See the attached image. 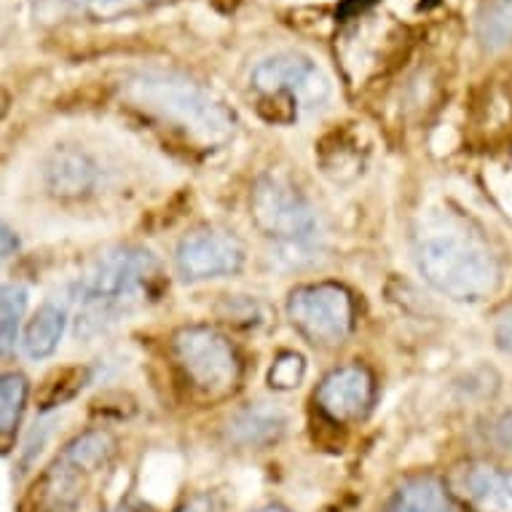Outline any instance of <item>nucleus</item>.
<instances>
[{
    "mask_svg": "<svg viewBox=\"0 0 512 512\" xmlns=\"http://www.w3.org/2000/svg\"><path fill=\"white\" fill-rule=\"evenodd\" d=\"M416 266L437 293L459 303H478L496 293L502 266L486 236L462 218H429L416 236Z\"/></svg>",
    "mask_w": 512,
    "mask_h": 512,
    "instance_id": "nucleus-1",
    "label": "nucleus"
},
{
    "mask_svg": "<svg viewBox=\"0 0 512 512\" xmlns=\"http://www.w3.org/2000/svg\"><path fill=\"white\" fill-rule=\"evenodd\" d=\"M124 92L129 100L143 105L145 110L177 121L207 143H226L228 137L234 135V113L223 102L215 100L204 86L180 73L143 70L126 78Z\"/></svg>",
    "mask_w": 512,
    "mask_h": 512,
    "instance_id": "nucleus-2",
    "label": "nucleus"
},
{
    "mask_svg": "<svg viewBox=\"0 0 512 512\" xmlns=\"http://www.w3.org/2000/svg\"><path fill=\"white\" fill-rule=\"evenodd\" d=\"M156 261L151 252L137 247H113L102 252L100 258L81 274L76 285V301L81 306L84 325L92 322H108L129 303L137 301V295L148 290V282L156 277Z\"/></svg>",
    "mask_w": 512,
    "mask_h": 512,
    "instance_id": "nucleus-3",
    "label": "nucleus"
},
{
    "mask_svg": "<svg viewBox=\"0 0 512 512\" xmlns=\"http://www.w3.org/2000/svg\"><path fill=\"white\" fill-rule=\"evenodd\" d=\"M175 360L191 387L202 395L218 397L226 395L239 381V357L226 336H220L215 328L191 325L177 330L172 338Z\"/></svg>",
    "mask_w": 512,
    "mask_h": 512,
    "instance_id": "nucleus-4",
    "label": "nucleus"
},
{
    "mask_svg": "<svg viewBox=\"0 0 512 512\" xmlns=\"http://www.w3.org/2000/svg\"><path fill=\"white\" fill-rule=\"evenodd\" d=\"M287 317L309 344L338 346L354 330V301L336 282L303 285L287 298Z\"/></svg>",
    "mask_w": 512,
    "mask_h": 512,
    "instance_id": "nucleus-5",
    "label": "nucleus"
},
{
    "mask_svg": "<svg viewBox=\"0 0 512 512\" xmlns=\"http://www.w3.org/2000/svg\"><path fill=\"white\" fill-rule=\"evenodd\" d=\"M250 210L258 231L279 244H306L317 234L314 207L282 177L266 175L255 183Z\"/></svg>",
    "mask_w": 512,
    "mask_h": 512,
    "instance_id": "nucleus-6",
    "label": "nucleus"
},
{
    "mask_svg": "<svg viewBox=\"0 0 512 512\" xmlns=\"http://www.w3.org/2000/svg\"><path fill=\"white\" fill-rule=\"evenodd\" d=\"M252 86L263 94H285L295 105L306 110H319L330 100V81L328 76L317 68V62H311L303 54L285 51L274 57L263 59L255 65L250 76Z\"/></svg>",
    "mask_w": 512,
    "mask_h": 512,
    "instance_id": "nucleus-7",
    "label": "nucleus"
},
{
    "mask_svg": "<svg viewBox=\"0 0 512 512\" xmlns=\"http://www.w3.org/2000/svg\"><path fill=\"white\" fill-rule=\"evenodd\" d=\"M175 266L188 282L228 277L244 266V244L228 231H194L177 244Z\"/></svg>",
    "mask_w": 512,
    "mask_h": 512,
    "instance_id": "nucleus-8",
    "label": "nucleus"
},
{
    "mask_svg": "<svg viewBox=\"0 0 512 512\" xmlns=\"http://www.w3.org/2000/svg\"><path fill=\"white\" fill-rule=\"evenodd\" d=\"M445 488L464 512H512V480L494 464H462L451 472Z\"/></svg>",
    "mask_w": 512,
    "mask_h": 512,
    "instance_id": "nucleus-9",
    "label": "nucleus"
},
{
    "mask_svg": "<svg viewBox=\"0 0 512 512\" xmlns=\"http://www.w3.org/2000/svg\"><path fill=\"white\" fill-rule=\"evenodd\" d=\"M373 376L362 365H344L322 378V384L314 392L319 411L336 424L362 419L373 405Z\"/></svg>",
    "mask_w": 512,
    "mask_h": 512,
    "instance_id": "nucleus-10",
    "label": "nucleus"
},
{
    "mask_svg": "<svg viewBox=\"0 0 512 512\" xmlns=\"http://www.w3.org/2000/svg\"><path fill=\"white\" fill-rule=\"evenodd\" d=\"M65 328H68V311L57 303H43L22 333V352L30 360H46L57 352Z\"/></svg>",
    "mask_w": 512,
    "mask_h": 512,
    "instance_id": "nucleus-11",
    "label": "nucleus"
},
{
    "mask_svg": "<svg viewBox=\"0 0 512 512\" xmlns=\"http://www.w3.org/2000/svg\"><path fill=\"white\" fill-rule=\"evenodd\" d=\"M282 432H285V416L277 408H269L263 403L244 408L228 429L231 440L244 448H263V445L279 440Z\"/></svg>",
    "mask_w": 512,
    "mask_h": 512,
    "instance_id": "nucleus-12",
    "label": "nucleus"
},
{
    "mask_svg": "<svg viewBox=\"0 0 512 512\" xmlns=\"http://www.w3.org/2000/svg\"><path fill=\"white\" fill-rule=\"evenodd\" d=\"M46 183L59 196H81L94 185V164L86 153L57 151L46 164Z\"/></svg>",
    "mask_w": 512,
    "mask_h": 512,
    "instance_id": "nucleus-13",
    "label": "nucleus"
},
{
    "mask_svg": "<svg viewBox=\"0 0 512 512\" xmlns=\"http://www.w3.org/2000/svg\"><path fill=\"white\" fill-rule=\"evenodd\" d=\"M384 512H451V494L435 478H413L397 488Z\"/></svg>",
    "mask_w": 512,
    "mask_h": 512,
    "instance_id": "nucleus-14",
    "label": "nucleus"
},
{
    "mask_svg": "<svg viewBox=\"0 0 512 512\" xmlns=\"http://www.w3.org/2000/svg\"><path fill=\"white\" fill-rule=\"evenodd\" d=\"M113 448H116V440L108 432L94 429V432H86V435L76 437L73 443L65 445V451H62L57 462H62L70 470L81 472V475H89V472L100 470L102 464H108V459L113 456Z\"/></svg>",
    "mask_w": 512,
    "mask_h": 512,
    "instance_id": "nucleus-15",
    "label": "nucleus"
},
{
    "mask_svg": "<svg viewBox=\"0 0 512 512\" xmlns=\"http://www.w3.org/2000/svg\"><path fill=\"white\" fill-rule=\"evenodd\" d=\"M27 395V378L22 373H6L0 381V432H3V443H11V435L17 432L19 419L25 413Z\"/></svg>",
    "mask_w": 512,
    "mask_h": 512,
    "instance_id": "nucleus-16",
    "label": "nucleus"
},
{
    "mask_svg": "<svg viewBox=\"0 0 512 512\" xmlns=\"http://www.w3.org/2000/svg\"><path fill=\"white\" fill-rule=\"evenodd\" d=\"M27 311V287L6 285L0 295V336H3V352H11V346L19 341V328Z\"/></svg>",
    "mask_w": 512,
    "mask_h": 512,
    "instance_id": "nucleus-17",
    "label": "nucleus"
},
{
    "mask_svg": "<svg viewBox=\"0 0 512 512\" xmlns=\"http://www.w3.org/2000/svg\"><path fill=\"white\" fill-rule=\"evenodd\" d=\"M70 6L86 17L94 19H118L126 14H135L140 9H148L159 0H68Z\"/></svg>",
    "mask_w": 512,
    "mask_h": 512,
    "instance_id": "nucleus-18",
    "label": "nucleus"
},
{
    "mask_svg": "<svg viewBox=\"0 0 512 512\" xmlns=\"http://www.w3.org/2000/svg\"><path fill=\"white\" fill-rule=\"evenodd\" d=\"M306 376V362L298 352H282L269 370V384L277 392L295 389Z\"/></svg>",
    "mask_w": 512,
    "mask_h": 512,
    "instance_id": "nucleus-19",
    "label": "nucleus"
},
{
    "mask_svg": "<svg viewBox=\"0 0 512 512\" xmlns=\"http://www.w3.org/2000/svg\"><path fill=\"white\" fill-rule=\"evenodd\" d=\"M494 341L504 354H512V303L496 314Z\"/></svg>",
    "mask_w": 512,
    "mask_h": 512,
    "instance_id": "nucleus-20",
    "label": "nucleus"
},
{
    "mask_svg": "<svg viewBox=\"0 0 512 512\" xmlns=\"http://www.w3.org/2000/svg\"><path fill=\"white\" fill-rule=\"evenodd\" d=\"M177 512H220V504L212 494H199L194 499H188Z\"/></svg>",
    "mask_w": 512,
    "mask_h": 512,
    "instance_id": "nucleus-21",
    "label": "nucleus"
},
{
    "mask_svg": "<svg viewBox=\"0 0 512 512\" xmlns=\"http://www.w3.org/2000/svg\"><path fill=\"white\" fill-rule=\"evenodd\" d=\"M496 443H499L502 451H512V413L499 419V424H496Z\"/></svg>",
    "mask_w": 512,
    "mask_h": 512,
    "instance_id": "nucleus-22",
    "label": "nucleus"
},
{
    "mask_svg": "<svg viewBox=\"0 0 512 512\" xmlns=\"http://www.w3.org/2000/svg\"><path fill=\"white\" fill-rule=\"evenodd\" d=\"M19 242H14V231H11L9 226H3V258L9 261L11 255L17 252Z\"/></svg>",
    "mask_w": 512,
    "mask_h": 512,
    "instance_id": "nucleus-23",
    "label": "nucleus"
},
{
    "mask_svg": "<svg viewBox=\"0 0 512 512\" xmlns=\"http://www.w3.org/2000/svg\"><path fill=\"white\" fill-rule=\"evenodd\" d=\"M373 3H376V0H346L344 6H341V14H357V11L368 9Z\"/></svg>",
    "mask_w": 512,
    "mask_h": 512,
    "instance_id": "nucleus-24",
    "label": "nucleus"
},
{
    "mask_svg": "<svg viewBox=\"0 0 512 512\" xmlns=\"http://www.w3.org/2000/svg\"><path fill=\"white\" fill-rule=\"evenodd\" d=\"M255 512H287L285 507H277V504H271V507H263V510H255Z\"/></svg>",
    "mask_w": 512,
    "mask_h": 512,
    "instance_id": "nucleus-25",
    "label": "nucleus"
}]
</instances>
